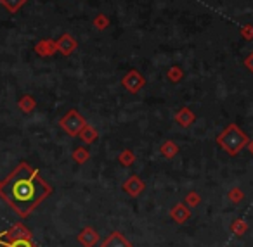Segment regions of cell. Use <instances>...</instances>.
Instances as JSON below:
<instances>
[{
	"label": "cell",
	"instance_id": "obj_1",
	"mask_svg": "<svg viewBox=\"0 0 253 247\" xmlns=\"http://www.w3.org/2000/svg\"><path fill=\"white\" fill-rule=\"evenodd\" d=\"M52 194V187L40 176L32 164L21 163L5 180H2L0 197L21 218L30 216L39 204Z\"/></svg>",
	"mask_w": 253,
	"mask_h": 247
},
{
	"label": "cell",
	"instance_id": "obj_2",
	"mask_svg": "<svg viewBox=\"0 0 253 247\" xmlns=\"http://www.w3.org/2000/svg\"><path fill=\"white\" fill-rule=\"evenodd\" d=\"M217 143L220 149H224L229 156H238L245 147H248L250 137L239 128L236 123L227 125L220 133L217 135Z\"/></svg>",
	"mask_w": 253,
	"mask_h": 247
},
{
	"label": "cell",
	"instance_id": "obj_3",
	"mask_svg": "<svg viewBox=\"0 0 253 247\" xmlns=\"http://www.w3.org/2000/svg\"><path fill=\"white\" fill-rule=\"evenodd\" d=\"M85 125H87V121H85V118L77 111V109H71V111H68L66 114L59 119V126L71 137L80 135V132L84 130Z\"/></svg>",
	"mask_w": 253,
	"mask_h": 247
},
{
	"label": "cell",
	"instance_id": "obj_4",
	"mask_svg": "<svg viewBox=\"0 0 253 247\" xmlns=\"http://www.w3.org/2000/svg\"><path fill=\"white\" fill-rule=\"evenodd\" d=\"M122 85H123V88H126L130 94H137L139 90H142V88H144L146 80H144V76L139 73V71L130 70L128 73L125 74V76L122 78Z\"/></svg>",
	"mask_w": 253,
	"mask_h": 247
},
{
	"label": "cell",
	"instance_id": "obj_5",
	"mask_svg": "<svg viewBox=\"0 0 253 247\" xmlns=\"http://www.w3.org/2000/svg\"><path fill=\"white\" fill-rule=\"evenodd\" d=\"M19 239H32V232L25 225H21V223H18L12 228L0 233V244L12 242V240H19Z\"/></svg>",
	"mask_w": 253,
	"mask_h": 247
},
{
	"label": "cell",
	"instance_id": "obj_6",
	"mask_svg": "<svg viewBox=\"0 0 253 247\" xmlns=\"http://www.w3.org/2000/svg\"><path fill=\"white\" fill-rule=\"evenodd\" d=\"M122 188L126 192V194L130 195V197H137V195H141L142 192L146 190V183H144V180H142L141 176H137V175H132V176L126 178V181L122 185Z\"/></svg>",
	"mask_w": 253,
	"mask_h": 247
},
{
	"label": "cell",
	"instance_id": "obj_7",
	"mask_svg": "<svg viewBox=\"0 0 253 247\" xmlns=\"http://www.w3.org/2000/svg\"><path fill=\"white\" fill-rule=\"evenodd\" d=\"M101 247H132V242L122 232H111L101 242Z\"/></svg>",
	"mask_w": 253,
	"mask_h": 247
},
{
	"label": "cell",
	"instance_id": "obj_8",
	"mask_svg": "<svg viewBox=\"0 0 253 247\" xmlns=\"http://www.w3.org/2000/svg\"><path fill=\"white\" fill-rule=\"evenodd\" d=\"M170 218L177 223V225H184L187 219L191 218V209L186 206V202H179L170 209Z\"/></svg>",
	"mask_w": 253,
	"mask_h": 247
},
{
	"label": "cell",
	"instance_id": "obj_9",
	"mask_svg": "<svg viewBox=\"0 0 253 247\" xmlns=\"http://www.w3.org/2000/svg\"><path fill=\"white\" fill-rule=\"evenodd\" d=\"M78 242L82 244V247H95V244L99 242V233L97 230H94L92 226H85L80 233H78Z\"/></svg>",
	"mask_w": 253,
	"mask_h": 247
},
{
	"label": "cell",
	"instance_id": "obj_10",
	"mask_svg": "<svg viewBox=\"0 0 253 247\" xmlns=\"http://www.w3.org/2000/svg\"><path fill=\"white\" fill-rule=\"evenodd\" d=\"M56 45H57V52H61L63 56L68 57L77 50V40L71 35H68V33H64L59 40H56Z\"/></svg>",
	"mask_w": 253,
	"mask_h": 247
},
{
	"label": "cell",
	"instance_id": "obj_11",
	"mask_svg": "<svg viewBox=\"0 0 253 247\" xmlns=\"http://www.w3.org/2000/svg\"><path fill=\"white\" fill-rule=\"evenodd\" d=\"M173 119H175L177 125L182 126V128H189V126L196 121V114H194L189 107H182L175 112V118Z\"/></svg>",
	"mask_w": 253,
	"mask_h": 247
},
{
	"label": "cell",
	"instance_id": "obj_12",
	"mask_svg": "<svg viewBox=\"0 0 253 247\" xmlns=\"http://www.w3.org/2000/svg\"><path fill=\"white\" fill-rule=\"evenodd\" d=\"M35 52L39 54V56L49 57V56H52L54 52H57V45L54 40H49V38L40 40V42L35 45Z\"/></svg>",
	"mask_w": 253,
	"mask_h": 247
},
{
	"label": "cell",
	"instance_id": "obj_13",
	"mask_svg": "<svg viewBox=\"0 0 253 247\" xmlns=\"http://www.w3.org/2000/svg\"><path fill=\"white\" fill-rule=\"evenodd\" d=\"M160 152H162V156L165 157V159H172V157H175L177 154H179V145H177L173 140H167V142L162 143V147H160Z\"/></svg>",
	"mask_w": 253,
	"mask_h": 247
},
{
	"label": "cell",
	"instance_id": "obj_14",
	"mask_svg": "<svg viewBox=\"0 0 253 247\" xmlns=\"http://www.w3.org/2000/svg\"><path fill=\"white\" fill-rule=\"evenodd\" d=\"M82 139V142H85V143H94L95 140L99 139V133H97V130L94 128L92 125H85L84 126V130L80 132V135H78Z\"/></svg>",
	"mask_w": 253,
	"mask_h": 247
},
{
	"label": "cell",
	"instance_id": "obj_15",
	"mask_svg": "<svg viewBox=\"0 0 253 247\" xmlns=\"http://www.w3.org/2000/svg\"><path fill=\"white\" fill-rule=\"evenodd\" d=\"M231 232L234 233L236 237H243L246 232H248V223L245 221V219H241V218H238V219H234V221L231 223Z\"/></svg>",
	"mask_w": 253,
	"mask_h": 247
},
{
	"label": "cell",
	"instance_id": "obj_16",
	"mask_svg": "<svg viewBox=\"0 0 253 247\" xmlns=\"http://www.w3.org/2000/svg\"><path fill=\"white\" fill-rule=\"evenodd\" d=\"M18 107L21 109L23 112H32L33 109L37 107V102L32 95H23V97L18 101Z\"/></svg>",
	"mask_w": 253,
	"mask_h": 247
},
{
	"label": "cell",
	"instance_id": "obj_17",
	"mask_svg": "<svg viewBox=\"0 0 253 247\" xmlns=\"http://www.w3.org/2000/svg\"><path fill=\"white\" fill-rule=\"evenodd\" d=\"M73 159L77 164H84L90 159V152H88V149H85V147H77V149L73 150Z\"/></svg>",
	"mask_w": 253,
	"mask_h": 247
},
{
	"label": "cell",
	"instance_id": "obj_18",
	"mask_svg": "<svg viewBox=\"0 0 253 247\" xmlns=\"http://www.w3.org/2000/svg\"><path fill=\"white\" fill-rule=\"evenodd\" d=\"M118 163L122 164V166H132V164L135 163V154L132 152L130 149H125L123 152H120Z\"/></svg>",
	"mask_w": 253,
	"mask_h": 247
},
{
	"label": "cell",
	"instance_id": "obj_19",
	"mask_svg": "<svg viewBox=\"0 0 253 247\" xmlns=\"http://www.w3.org/2000/svg\"><path fill=\"white\" fill-rule=\"evenodd\" d=\"M0 4L4 5L9 12H12V14H14V12H18L19 9L26 4V0H0Z\"/></svg>",
	"mask_w": 253,
	"mask_h": 247
},
{
	"label": "cell",
	"instance_id": "obj_20",
	"mask_svg": "<svg viewBox=\"0 0 253 247\" xmlns=\"http://www.w3.org/2000/svg\"><path fill=\"white\" fill-rule=\"evenodd\" d=\"M167 78H169L172 83H179L180 80L184 78V71H182V68H179V66H172L169 71H167Z\"/></svg>",
	"mask_w": 253,
	"mask_h": 247
},
{
	"label": "cell",
	"instance_id": "obj_21",
	"mask_svg": "<svg viewBox=\"0 0 253 247\" xmlns=\"http://www.w3.org/2000/svg\"><path fill=\"white\" fill-rule=\"evenodd\" d=\"M227 199L232 202V204H239V202L245 199V192H243L239 187H232L231 190L227 192Z\"/></svg>",
	"mask_w": 253,
	"mask_h": 247
},
{
	"label": "cell",
	"instance_id": "obj_22",
	"mask_svg": "<svg viewBox=\"0 0 253 247\" xmlns=\"http://www.w3.org/2000/svg\"><path fill=\"white\" fill-rule=\"evenodd\" d=\"M2 247H37L35 242L32 239H19V240H12V242H4L0 244Z\"/></svg>",
	"mask_w": 253,
	"mask_h": 247
},
{
	"label": "cell",
	"instance_id": "obj_23",
	"mask_svg": "<svg viewBox=\"0 0 253 247\" xmlns=\"http://www.w3.org/2000/svg\"><path fill=\"white\" fill-rule=\"evenodd\" d=\"M186 206L187 208H196V206H200L201 202V195L198 194V192H189V194H186Z\"/></svg>",
	"mask_w": 253,
	"mask_h": 247
},
{
	"label": "cell",
	"instance_id": "obj_24",
	"mask_svg": "<svg viewBox=\"0 0 253 247\" xmlns=\"http://www.w3.org/2000/svg\"><path fill=\"white\" fill-rule=\"evenodd\" d=\"M94 26L97 30H106L109 26V18L106 14H99V16H95V19H94Z\"/></svg>",
	"mask_w": 253,
	"mask_h": 247
},
{
	"label": "cell",
	"instance_id": "obj_25",
	"mask_svg": "<svg viewBox=\"0 0 253 247\" xmlns=\"http://www.w3.org/2000/svg\"><path fill=\"white\" fill-rule=\"evenodd\" d=\"M239 33H241V36L246 40V42L253 40V25H245V26H241Z\"/></svg>",
	"mask_w": 253,
	"mask_h": 247
},
{
	"label": "cell",
	"instance_id": "obj_26",
	"mask_svg": "<svg viewBox=\"0 0 253 247\" xmlns=\"http://www.w3.org/2000/svg\"><path fill=\"white\" fill-rule=\"evenodd\" d=\"M245 68L250 71V73H253V52H250L248 56H246V59H245Z\"/></svg>",
	"mask_w": 253,
	"mask_h": 247
},
{
	"label": "cell",
	"instance_id": "obj_27",
	"mask_svg": "<svg viewBox=\"0 0 253 247\" xmlns=\"http://www.w3.org/2000/svg\"><path fill=\"white\" fill-rule=\"evenodd\" d=\"M248 150H250V154L253 156V139L250 140V143H248Z\"/></svg>",
	"mask_w": 253,
	"mask_h": 247
},
{
	"label": "cell",
	"instance_id": "obj_28",
	"mask_svg": "<svg viewBox=\"0 0 253 247\" xmlns=\"http://www.w3.org/2000/svg\"><path fill=\"white\" fill-rule=\"evenodd\" d=\"M0 187H2V180H0Z\"/></svg>",
	"mask_w": 253,
	"mask_h": 247
}]
</instances>
